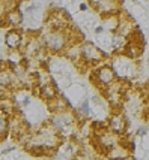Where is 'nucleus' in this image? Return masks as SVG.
Masks as SVG:
<instances>
[{
  "label": "nucleus",
  "mask_w": 149,
  "mask_h": 160,
  "mask_svg": "<svg viewBox=\"0 0 149 160\" xmlns=\"http://www.w3.org/2000/svg\"><path fill=\"white\" fill-rule=\"evenodd\" d=\"M127 43H128L127 36H124V35H121V33H118V32H114L113 36H112V48H113V51L116 54H124Z\"/></svg>",
  "instance_id": "nucleus-10"
},
{
  "label": "nucleus",
  "mask_w": 149,
  "mask_h": 160,
  "mask_svg": "<svg viewBox=\"0 0 149 160\" xmlns=\"http://www.w3.org/2000/svg\"><path fill=\"white\" fill-rule=\"evenodd\" d=\"M38 96L41 99H44L45 102H48L51 99L57 98V87L54 85V81H50V82H44L38 85Z\"/></svg>",
  "instance_id": "nucleus-7"
},
{
  "label": "nucleus",
  "mask_w": 149,
  "mask_h": 160,
  "mask_svg": "<svg viewBox=\"0 0 149 160\" xmlns=\"http://www.w3.org/2000/svg\"><path fill=\"white\" fill-rule=\"evenodd\" d=\"M135 135H137V136H146V135H148V127H139V129H137V130H135Z\"/></svg>",
  "instance_id": "nucleus-14"
},
{
  "label": "nucleus",
  "mask_w": 149,
  "mask_h": 160,
  "mask_svg": "<svg viewBox=\"0 0 149 160\" xmlns=\"http://www.w3.org/2000/svg\"><path fill=\"white\" fill-rule=\"evenodd\" d=\"M107 126L108 129L112 130L116 135H125L128 130V120L127 117L119 111H113L108 117V121H107Z\"/></svg>",
  "instance_id": "nucleus-4"
},
{
  "label": "nucleus",
  "mask_w": 149,
  "mask_h": 160,
  "mask_svg": "<svg viewBox=\"0 0 149 160\" xmlns=\"http://www.w3.org/2000/svg\"><path fill=\"white\" fill-rule=\"evenodd\" d=\"M11 127V115L3 108H0V138H3Z\"/></svg>",
  "instance_id": "nucleus-12"
},
{
  "label": "nucleus",
  "mask_w": 149,
  "mask_h": 160,
  "mask_svg": "<svg viewBox=\"0 0 149 160\" xmlns=\"http://www.w3.org/2000/svg\"><path fill=\"white\" fill-rule=\"evenodd\" d=\"M23 20H24V15H23V12L18 8H14V9H11V11L6 12V24L8 26L18 27L23 22Z\"/></svg>",
  "instance_id": "nucleus-11"
},
{
  "label": "nucleus",
  "mask_w": 149,
  "mask_h": 160,
  "mask_svg": "<svg viewBox=\"0 0 149 160\" xmlns=\"http://www.w3.org/2000/svg\"><path fill=\"white\" fill-rule=\"evenodd\" d=\"M91 79L95 84V87L102 88V91H104L107 85H110L112 82H114L118 79V75H116L112 64H107V63L102 62L95 66V70H93Z\"/></svg>",
  "instance_id": "nucleus-2"
},
{
  "label": "nucleus",
  "mask_w": 149,
  "mask_h": 160,
  "mask_svg": "<svg viewBox=\"0 0 149 160\" xmlns=\"http://www.w3.org/2000/svg\"><path fill=\"white\" fill-rule=\"evenodd\" d=\"M26 38L23 35L20 30L17 28H11L8 30L6 35H5V45H6L8 49H20V48H24L26 45Z\"/></svg>",
  "instance_id": "nucleus-5"
},
{
  "label": "nucleus",
  "mask_w": 149,
  "mask_h": 160,
  "mask_svg": "<svg viewBox=\"0 0 149 160\" xmlns=\"http://www.w3.org/2000/svg\"><path fill=\"white\" fill-rule=\"evenodd\" d=\"M87 8H89V5H86V3H81V5H80V9H81V11H87Z\"/></svg>",
  "instance_id": "nucleus-16"
},
{
  "label": "nucleus",
  "mask_w": 149,
  "mask_h": 160,
  "mask_svg": "<svg viewBox=\"0 0 149 160\" xmlns=\"http://www.w3.org/2000/svg\"><path fill=\"white\" fill-rule=\"evenodd\" d=\"M135 30H137V27H135V24H134V21H133V18H131L130 15H127V17H122V15H121V21H119L118 33H121V35L130 38V36L133 35Z\"/></svg>",
  "instance_id": "nucleus-8"
},
{
  "label": "nucleus",
  "mask_w": 149,
  "mask_h": 160,
  "mask_svg": "<svg viewBox=\"0 0 149 160\" xmlns=\"http://www.w3.org/2000/svg\"><path fill=\"white\" fill-rule=\"evenodd\" d=\"M145 2H146V0H134V3H140V5H142V3H145Z\"/></svg>",
  "instance_id": "nucleus-17"
},
{
  "label": "nucleus",
  "mask_w": 149,
  "mask_h": 160,
  "mask_svg": "<svg viewBox=\"0 0 149 160\" xmlns=\"http://www.w3.org/2000/svg\"><path fill=\"white\" fill-rule=\"evenodd\" d=\"M104 32H106V28H104V26H102V24L95 27V33H97V35H101V33H104Z\"/></svg>",
  "instance_id": "nucleus-15"
},
{
  "label": "nucleus",
  "mask_w": 149,
  "mask_h": 160,
  "mask_svg": "<svg viewBox=\"0 0 149 160\" xmlns=\"http://www.w3.org/2000/svg\"><path fill=\"white\" fill-rule=\"evenodd\" d=\"M146 96H148V98H149V87H148V93H146Z\"/></svg>",
  "instance_id": "nucleus-18"
},
{
  "label": "nucleus",
  "mask_w": 149,
  "mask_h": 160,
  "mask_svg": "<svg viewBox=\"0 0 149 160\" xmlns=\"http://www.w3.org/2000/svg\"><path fill=\"white\" fill-rule=\"evenodd\" d=\"M80 49H81V58L91 66H97L99 63H102L107 57L104 49L98 48L92 42H81Z\"/></svg>",
  "instance_id": "nucleus-3"
},
{
  "label": "nucleus",
  "mask_w": 149,
  "mask_h": 160,
  "mask_svg": "<svg viewBox=\"0 0 149 160\" xmlns=\"http://www.w3.org/2000/svg\"><path fill=\"white\" fill-rule=\"evenodd\" d=\"M17 73L14 72L12 68H9L8 64H3V62H0V84L2 85H6L9 88L14 90V85L15 81H17Z\"/></svg>",
  "instance_id": "nucleus-6"
},
{
  "label": "nucleus",
  "mask_w": 149,
  "mask_h": 160,
  "mask_svg": "<svg viewBox=\"0 0 149 160\" xmlns=\"http://www.w3.org/2000/svg\"><path fill=\"white\" fill-rule=\"evenodd\" d=\"M101 20H102V26H104V28H106V30L112 32V33L118 32L119 21H121V15H119V12L102 15V17H101Z\"/></svg>",
  "instance_id": "nucleus-9"
},
{
  "label": "nucleus",
  "mask_w": 149,
  "mask_h": 160,
  "mask_svg": "<svg viewBox=\"0 0 149 160\" xmlns=\"http://www.w3.org/2000/svg\"><path fill=\"white\" fill-rule=\"evenodd\" d=\"M44 47L47 51L60 54L65 52V49L68 48V45L72 43L71 38V28H62V30H50L47 35L42 36Z\"/></svg>",
  "instance_id": "nucleus-1"
},
{
  "label": "nucleus",
  "mask_w": 149,
  "mask_h": 160,
  "mask_svg": "<svg viewBox=\"0 0 149 160\" xmlns=\"http://www.w3.org/2000/svg\"><path fill=\"white\" fill-rule=\"evenodd\" d=\"M148 60H149V58H148Z\"/></svg>",
  "instance_id": "nucleus-19"
},
{
  "label": "nucleus",
  "mask_w": 149,
  "mask_h": 160,
  "mask_svg": "<svg viewBox=\"0 0 149 160\" xmlns=\"http://www.w3.org/2000/svg\"><path fill=\"white\" fill-rule=\"evenodd\" d=\"M131 15H135V17L145 15V8H143L140 3H134V5H133V9H131Z\"/></svg>",
  "instance_id": "nucleus-13"
}]
</instances>
